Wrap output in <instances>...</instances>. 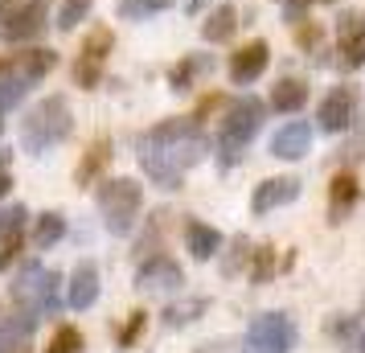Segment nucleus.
<instances>
[{
  "label": "nucleus",
  "mask_w": 365,
  "mask_h": 353,
  "mask_svg": "<svg viewBox=\"0 0 365 353\" xmlns=\"http://www.w3.org/2000/svg\"><path fill=\"white\" fill-rule=\"evenodd\" d=\"M263 116H267V107L255 95H242V99L230 103V111L222 119V140H217V160H222V168H230L242 160V148L263 128Z\"/></svg>",
  "instance_id": "2"
},
{
  "label": "nucleus",
  "mask_w": 365,
  "mask_h": 353,
  "mask_svg": "<svg viewBox=\"0 0 365 353\" xmlns=\"http://www.w3.org/2000/svg\"><path fill=\"white\" fill-rule=\"evenodd\" d=\"M296 198H299L296 177H271V181H263V185L255 189L250 210H255V214H271V210H279V205H292Z\"/></svg>",
  "instance_id": "11"
},
{
  "label": "nucleus",
  "mask_w": 365,
  "mask_h": 353,
  "mask_svg": "<svg viewBox=\"0 0 365 353\" xmlns=\"http://www.w3.org/2000/svg\"><path fill=\"white\" fill-rule=\"evenodd\" d=\"M62 235H66V218L62 214H41V218H34V247L37 251H50L53 242H62Z\"/></svg>",
  "instance_id": "20"
},
{
  "label": "nucleus",
  "mask_w": 365,
  "mask_h": 353,
  "mask_svg": "<svg viewBox=\"0 0 365 353\" xmlns=\"http://www.w3.org/2000/svg\"><path fill=\"white\" fill-rule=\"evenodd\" d=\"M58 287H62V275L58 271H46L29 263V267L17 275V284H13V300L17 304H34V312H58Z\"/></svg>",
  "instance_id": "5"
},
{
  "label": "nucleus",
  "mask_w": 365,
  "mask_h": 353,
  "mask_svg": "<svg viewBox=\"0 0 365 353\" xmlns=\"http://www.w3.org/2000/svg\"><path fill=\"white\" fill-rule=\"evenodd\" d=\"M21 242H25V238H21V235H4V238H0V267H9V263L17 259Z\"/></svg>",
  "instance_id": "35"
},
{
  "label": "nucleus",
  "mask_w": 365,
  "mask_h": 353,
  "mask_svg": "<svg viewBox=\"0 0 365 353\" xmlns=\"http://www.w3.org/2000/svg\"><path fill=\"white\" fill-rule=\"evenodd\" d=\"M13 353H34V345H21V349H13Z\"/></svg>",
  "instance_id": "42"
},
{
  "label": "nucleus",
  "mask_w": 365,
  "mask_h": 353,
  "mask_svg": "<svg viewBox=\"0 0 365 353\" xmlns=\"http://www.w3.org/2000/svg\"><path fill=\"white\" fill-rule=\"evenodd\" d=\"M267 62H271V46L267 41H247L238 53H230V78L238 86H247L255 78H263Z\"/></svg>",
  "instance_id": "9"
},
{
  "label": "nucleus",
  "mask_w": 365,
  "mask_h": 353,
  "mask_svg": "<svg viewBox=\"0 0 365 353\" xmlns=\"http://www.w3.org/2000/svg\"><path fill=\"white\" fill-rule=\"evenodd\" d=\"M74 132V119H70V103L62 95H50V99H41L25 116V128H21V140H25V148L41 156V152L58 148L66 135Z\"/></svg>",
  "instance_id": "1"
},
{
  "label": "nucleus",
  "mask_w": 365,
  "mask_h": 353,
  "mask_svg": "<svg viewBox=\"0 0 365 353\" xmlns=\"http://www.w3.org/2000/svg\"><path fill=\"white\" fill-rule=\"evenodd\" d=\"M0 128H4V119H0Z\"/></svg>",
  "instance_id": "43"
},
{
  "label": "nucleus",
  "mask_w": 365,
  "mask_h": 353,
  "mask_svg": "<svg viewBox=\"0 0 365 353\" xmlns=\"http://www.w3.org/2000/svg\"><path fill=\"white\" fill-rule=\"evenodd\" d=\"M9 4H13V0H0V17H4V13H9Z\"/></svg>",
  "instance_id": "40"
},
{
  "label": "nucleus",
  "mask_w": 365,
  "mask_h": 353,
  "mask_svg": "<svg viewBox=\"0 0 365 353\" xmlns=\"http://www.w3.org/2000/svg\"><path fill=\"white\" fill-rule=\"evenodd\" d=\"M111 46H115V34L103 25V29H95V34H86L83 41V58H95V62H103L107 53H111Z\"/></svg>",
  "instance_id": "23"
},
{
  "label": "nucleus",
  "mask_w": 365,
  "mask_h": 353,
  "mask_svg": "<svg viewBox=\"0 0 365 353\" xmlns=\"http://www.w3.org/2000/svg\"><path fill=\"white\" fill-rule=\"evenodd\" d=\"M181 284H185V271L168 255H152L135 271V287H144V292H177Z\"/></svg>",
  "instance_id": "6"
},
{
  "label": "nucleus",
  "mask_w": 365,
  "mask_h": 353,
  "mask_svg": "<svg viewBox=\"0 0 365 353\" xmlns=\"http://www.w3.org/2000/svg\"><path fill=\"white\" fill-rule=\"evenodd\" d=\"M308 148H312V128L304 119H292L271 135V156H279V160H299V156H308Z\"/></svg>",
  "instance_id": "10"
},
{
  "label": "nucleus",
  "mask_w": 365,
  "mask_h": 353,
  "mask_svg": "<svg viewBox=\"0 0 365 353\" xmlns=\"http://www.w3.org/2000/svg\"><path fill=\"white\" fill-rule=\"evenodd\" d=\"M46 9H50V0H29V4H21L13 17L4 21V37L9 41H29L46 29Z\"/></svg>",
  "instance_id": "12"
},
{
  "label": "nucleus",
  "mask_w": 365,
  "mask_h": 353,
  "mask_svg": "<svg viewBox=\"0 0 365 353\" xmlns=\"http://www.w3.org/2000/svg\"><path fill=\"white\" fill-rule=\"evenodd\" d=\"M46 353H83V333L70 329V324H62V329L53 333V341H50V349Z\"/></svg>",
  "instance_id": "27"
},
{
  "label": "nucleus",
  "mask_w": 365,
  "mask_h": 353,
  "mask_svg": "<svg viewBox=\"0 0 365 353\" xmlns=\"http://www.w3.org/2000/svg\"><path fill=\"white\" fill-rule=\"evenodd\" d=\"M37 333V312L34 308H21V312H13V317L0 320V353H13L21 349V345H29Z\"/></svg>",
  "instance_id": "14"
},
{
  "label": "nucleus",
  "mask_w": 365,
  "mask_h": 353,
  "mask_svg": "<svg viewBox=\"0 0 365 353\" xmlns=\"http://www.w3.org/2000/svg\"><path fill=\"white\" fill-rule=\"evenodd\" d=\"M173 0H119V13L123 17H144V13H160Z\"/></svg>",
  "instance_id": "33"
},
{
  "label": "nucleus",
  "mask_w": 365,
  "mask_h": 353,
  "mask_svg": "<svg viewBox=\"0 0 365 353\" xmlns=\"http://www.w3.org/2000/svg\"><path fill=\"white\" fill-rule=\"evenodd\" d=\"M99 74H103V62H95V58H78L74 78H78V86H83V91H95V86H99Z\"/></svg>",
  "instance_id": "29"
},
{
  "label": "nucleus",
  "mask_w": 365,
  "mask_h": 353,
  "mask_svg": "<svg viewBox=\"0 0 365 353\" xmlns=\"http://www.w3.org/2000/svg\"><path fill=\"white\" fill-rule=\"evenodd\" d=\"M66 300H70V308H78V312H86L91 304L99 300V267H95V263H78V267H74V275L66 280Z\"/></svg>",
  "instance_id": "13"
},
{
  "label": "nucleus",
  "mask_w": 365,
  "mask_h": 353,
  "mask_svg": "<svg viewBox=\"0 0 365 353\" xmlns=\"http://www.w3.org/2000/svg\"><path fill=\"white\" fill-rule=\"evenodd\" d=\"M353 202H357V181H353V173H341L329 189V222H341L353 210Z\"/></svg>",
  "instance_id": "19"
},
{
  "label": "nucleus",
  "mask_w": 365,
  "mask_h": 353,
  "mask_svg": "<svg viewBox=\"0 0 365 353\" xmlns=\"http://www.w3.org/2000/svg\"><path fill=\"white\" fill-rule=\"evenodd\" d=\"M140 205H144V189L135 185L132 177H115V181H103L99 185V210L111 235H119V238L132 235Z\"/></svg>",
  "instance_id": "3"
},
{
  "label": "nucleus",
  "mask_w": 365,
  "mask_h": 353,
  "mask_svg": "<svg viewBox=\"0 0 365 353\" xmlns=\"http://www.w3.org/2000/svg\"><path fill=\"white\" fill-rule=\"evenodd\" d=\"M25 205H9V210H0V238L4 235H21L25 230Z\"/></svg>",
  "instance_id": "32"
},
{
  "label": "nucleus",
  "mask_w": 365,
  "mask_h": 353,
  "mask_svg": "<svg viewBox=\"0 0 365 353\" xmlns=\"http://www.w3.org/2000/svg\"><path fill=\"white\" fill-rule=\"evenodd\" d=\"M279 4H287V21L296 25V21H304V13H308L312 0H279Z\"/></svg>",
  "instance_id": "37"
},
{
  "label": "nucleus",
  "mask_w": 365,
  "mask_h": 353,
  "mask_svg": "<svg viewBox=\"0 0 365 353\" xmlns=\"http://www.w3.org/2000/svg\"><path fill=\"white\" fill-rule=\"evenodd\" d=\"M91 4H95V0H62V13H58V29L66 34V29H74L78 21H86Z\"/></svg>",
  "instance_id": "25"
},
{
  "label": "nucleus",
  "mask_w": 365,
  "mask_h": 353,
  "mask_svg": "<svg viewBox=\"0 0 365 353\" xmlns=\"http://www.w3.org/2000/svg\"><path fill=\"white\" fill-rule=\"evenodd\" d=\"M296 320L287 312H263L250 320L242 353H292L296 349Z\"/></svg>",
  "instance_id": "4"
},
{
  "label": "nucleus",
  "mask_w": 365,
  "mask_h": 353,
  "mask_svg": "<svg viewBox=\"0 0 365 353\" xmlns=\"http://www.w3.org/2000/svg\"><path fill=\"white\" fill-rule=\"evenodd\" d=\"M185 247H189V255L197 263H205V259H214L222 251V235H217L214 226H205V222H189L185 226Z\"/></svg>",
  "instance_id": "16"
},
{
  "label": "nucleus",
  "mask_w": 365,
  "mask_h": 353,
  "mask_svg": "<svg viewBox=\"0 0 365 353\" xmlns=\"http://www.w3.org/2000/svg\"><path fill=\"white\" fill-rule=\"evenodd\" d=\"M353 111H357V91L353 86H332L329 99L320 103V128L324 132H345L349 123H353Z\"/></svg>",
  "instance_id": "8"
},
{
  "label": "nucleus",
  "mask_w": 365,
  "mask_h": 353,
  "mask_svg": "<svg viewBox=\"0 0 365 353\" xmlns=\"http://www.w3.org/2000/svg\"><path fill=\"white\" fill-rule=\"evenodd\" d=\"M296 41H299V46H304V50H312L316 41H320V29H316L312 21H308V25H299V34H296Z\"/></svg>",
  "instance_id": "36"
},
{
  "label": "nucleus",
  "mask_w": 365,
  "mask_h": 353,
  "mask_svg": "<svg viewBox=\"0 0 365 353\" xmlns=\"http://www.w3.org/2000/svg\"><path fill=\"white\" fill-rule=\"evenodd\" d=\"M9 189H13V181H9V173H0V198H4Z\"/></svg>",
  "instance_id": "38"
},
{
  "label": "nucleus",
  "mask_w": 365,
  "mask_h": 353,
  "mask_svg": "<svg viewBox=\"0 0 365 353\" xmlns=\"http://www.w3.org/2000/svg\"><path fill=\"white\" fill-rule=\"evenodd\" d=\"M357 353H365V333H361V337H357Z\"/></svg>",
  "instance_id": "41"
},
{
  "label": "nucleus",
  "mask_w": 365,
  "mask_h": 353,
  "mask_svg": "<svg viewBox=\"0 0 365 353\" xmlns=\"http://www.w3.org/2000/svg\"><path fill=\"white\" fill-rule=\"evenodd\" d=\"M336 41H341V66H365V17L361 13H341L336 21Z\"/></svg>",
  "instance_id": "7"
},
{
  "label": "nucleus",
  "mask_w": 365,
  "mask_h": 353,
  "mask_svg": "<svg viewBox=\"0 0 365 353\" xmlns=\"http://www.w3.org/2000/svg\"><path fill=\"white\" fill-rule=\"evenodd\" d=\"M25 86H29V78L25 74H13V78H0V111L4 107H13V103L25 95Z\"/></svg>",
  "instance_id": "31"
},
{
  "label": "nucleus",
  "mask_w": 365,
  "mask_h": 353,
  "mask_svg": "<svg viewBox=\"0 0 365 353\" xmlns=\"http://www.w3.org/2000/svg\"><path fill=\"white\" fill-rule=\"evenodd\" d=\"M234 29H238V9H234V4H222V9H214L210 21L201 25V37H205L210 46H217V41H230Z\"/></svg>",
  "instance_id": "18"
},
{
  "label": "nucleus",
  "mask_w": 365,
  "mask_h": 353,
  "mask_svg": "<svg viewBox=\"0 0 365 353\" xmlns=\"http://www.w3.org/2000/svg\"><path fill=\"white\" fill-rule=\"evenodd\" d=\"M329 337H336L341 345H357V337H361V324L353 317H332L329 320Z\"/></svg>",
  "instance_id": "28"
},
{
  "label": "nucleus",
  "mask_w": 365,
  "mask_h": 353,
  "mask_svg": "<svg viewBox=\"0 0 365 353\" xmlns=\"http://www.w3.org/2000/svg\"><path fill=\"white\" fill-rule=\"evenodd\" d=\"M107 165H111V140L103 135V140H95V144L83 152V160H78V168H74V181H78L83 189L95 185V181H99V173Z\"/></svg>",
  "instance_id": "15"
},
{
  "label": "nucleus",
  "mask_w": 365,
  "mask_h": 353,
  "mask_svg": "<svg viewBox=\"0 0 365 353\" xmlns=\"http://www.w3.org/2000/svg\"><path fill=\"white\" fill-rule=\"evenodd\" d=\"M250 255H255L250 280H255V284H267V280L275 275V267H279V263H275V247H259V251H250Z\"/></svg>",
  "instance_id": "26"
},
{
  "label": "nucleus",
  "mask_w": 365,
  "mask_h": 353,
  "mask_svg": "<svg viewBox=\"0 0 365 353\" xmlns=\"http://www.w3.org/2000/svg\"><path fill=\"white\" fill-rule=\"evenodd\" d=\"M201 4H205V0H189V13H197Z\"/></svg>",
  "instance_id": "39"
},
{
  "label": "nucleus",
  "mask_w": 365,
  "mask_h": 353,
  "mask_svg": "<svg viewBox=\"0 0 365 353\" xmlns=\"http://www.w3.org/2000/svg\"><path fill=\"white\" fill-rule=\"evenodd\" d=\"M304 103H308V83H304V78H283V83H275V91H271V107L283 111V116H296Z\"/></svg>",
  "instance_id": "17"
},
{
  "label": "nucleus",
  "mask_w": 365,
  "mask_h": 353,
  "mask_svg": "<svg viewBox=\"0 0 365 353\" xmlns=\"http://www.w3.org/2000/svg\"><path fill=\"white\" fill-rule=\"evenodd\" d=\"M201 312H205V300L173 304V308H165V324H168V329H181V324H189V320H197Z\"/></svg>",
  "instance_id": "24"
},
{
  "label": "nucleus",
  "mask_w": 365,
  "mask_h": 353,
  "mask_svg": "<svg viewBox=\"0 0 365 353\" xmlns=\"http://www.w3.org/2000/svg\"><path fill=\"white\" fill-rule=\"evenodd\" d=\"M144 324H148V312H140V308H135L132 320L119 329V349H132L135 341H140V333H144Z\"/></svg>",
  "instance_id": "30"
},
{
  "label": "nucleus",
  "mask_w": 365,
  "mask_h": 353,
  "mask_svg": "<svg viewBox=\"0 0 365 353\" xmlns=\"http://www.w3.org/2000/svg\"><path fill=\"white\" fill-rule=\"evenodd\" d=\"M53 50H29V53H21V74L25 78H41V74H50L53 70Z\"/></svg>",
  "instance_id": "22"
},
{
  "label": "nucleus",
  "mask_w": 365,
  "mask_h": 353,
  "mask_svg": "<svg viewBox=\"0 0 365 353\" xmlns=\"http://www.w3.org/2000/svg\"><path fill=\"white\" fill-rule=\"evenodd\" d=\"M247 259H250V242H247V238H234V247H230V255H226L222 271H226V275H234V271L242 267Z\"/></svg>",
  "instance_id": "34"
},
{
  "label": "nucleus",
  "mask_w": 365,
  "mask_h": 353,
  "mask_svg": "<svg viewBox=\"0 0 365 353\" xmlns=\"http://www.w3.org/2000/svg\"><path fill=\"white\" fill-rule=\"evenodd\" d=\"M210 66H214V62H210L205 53H201V58H197V53H189L181 66H173L168 83H173V91H189V86H193V78H197V74H205Z\"/></svg>",
  "instance_id": "21"
}]
</instances>
